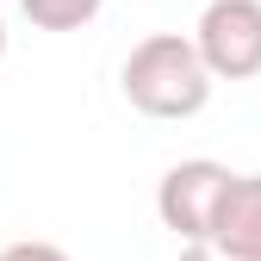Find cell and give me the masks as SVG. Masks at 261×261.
Listing matches in <instances>:
<instances>
[{"mask_svg": "<svg viewBox=\"0 0 261 261\" xmlns=\"http://www.w3.org/2000/svg\"><path fill=\"white\" fill-rule=\"evenodd\" d=\"M118 87H124L130 112L162 118V124H180L193 112H205V100H212V75L193 56V38H180V31H155V38L130 44Z\"/></svg>", "mask_w": 261, "mask_h": 261, "instance_id": "cell-1", "label": "cell"}, {"mask_svg": "<svg viewBox=\"0 0 261 261\" xmlns=\"http://www.w3.org/2000/svg\"><path fill=\"white\" fill-rule=\"evenodd\" d=\"M193 56L212 81H255L261 75V0H212L193 25Z\"/></svg>", "mask_w": 261, "mask_h": 261, "instance_id": "cell-2", "label": "cell"}, {"mask_svg": "<svg viewBox=\"0 0 261 261\" xmlns=\"http://www.w3.org/2000/svg\"><path fill=\"white\" fill-rule=\"evenodd\" d=\"M224 187H230V168H224V162H212V155L174 162V168L162 174V187H155V218L168 224L180 243H205Z\"/></svg>", "mask_w": 261, "mask_h": 261, "instance_id": "cell-3", "label": "cell"}, {"mask_svg": "<svg viewBox=\"0 0 261 261\" xmlns=\"http://www.w3.org/2000/svg\"><path fill=\"white\" fill-rule=\"evenodd\" d=\"M205 243H218L237 261H261V174H230Z\"/></svg>", "mask_w": 261, "mask_h": 261, "instance_id": "cell-4", "label": "cell"}, {"mask_svg": "<svg viewBox=\"0 0 261 261\" xmlns=\"http://www.w3.org/2000/svg\"><path fill=\"white\" fill-rule=\"evenodd\" d=\"M25 19L38 31H81L93 13H100V0H19Z\"/></svg>", "mask_w": 261, "mask_h": 261, "instance_id": "cell-5", "label": "cell"}, {"mask_svg": "<svg viewBox=\"0 0 261 261\" xmlns=\"http://www.w3.org/2000/svg\"><path fill=\"white\" fill-rule=\"evenodd\" d=\"M0 261H69V255H62L56 243H7Z\"/></svg>", "mask_w": 261, "mask_h": 261, "instance_id": "cell-6", "label": "cell"}, {"mask_svg": "<svg viewBox=\"0 0 261 261\" xmlns=\"http://www.w3.org/2000/svg\"><path fill=\"white\" fill-rule=\"evenodd\" d=\"M180 261H237V255H224L218 243H187V249H180Z\"/></svg>", "mask_w": 261, "mask_h": 261, "instance_id": "cell-7", "label": "cell"}, {"mask_svg": "<svg viewBox=\"0 0 261 261\" xmlns=\"http://www.w3.org/2000/svg\"><path fill=\"white\" fill-rule=\"evenodd\" d=\"M0 56H7V25H0Z\"/></svg>", "mask_w": 261, "mask_h": 261, "instance_id": "cell-8", "label": "cell"}]
</instances>
